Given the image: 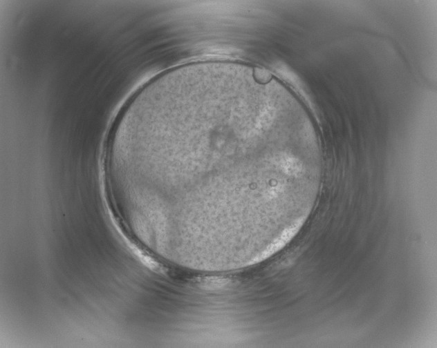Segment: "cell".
Segmentation results:
<instances>
[{
  "label": "cell",
  "mask_w": 437,
  "mask_h": 348,
  "mask_svg": "<svg viewBox=\"0 0 437 348\" xmlns=\"http://www.w3.org/2000/svg\"><path fill=\"white\" fill-rule=\"evenodd\" d=\"M236 77L169 81L140 96L123 141L133 194L216 231L259 224L308 194L311 160L289 139L288 113Z\"/></svg>",
  "instance_id": "1"
}]
</instances>
